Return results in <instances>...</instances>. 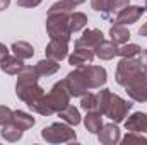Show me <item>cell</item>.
Masks as SVG:
<instances>
[{"label":"cell","mask_w":147,"mask_h":145,"mask_svg":"<svg viewBox=\"0 0 147 145\" xmlns=\"http://www.w3.org/2000/svg\"><path fill=\"white\" fill-rule=\"evenodd\" d=\"M139 34H140V36H144V38H147V22L142 24V28L139 29Z\"/></svg>","instance_id":"8d00e7d4"},{"label":"cell","mask_w":147,"mask_h":145,"mask_svg":"<svg viewBox=\"0 0 147 145\" xmlns=\"http://www.w3.org/2000/svg\"><path fill=\"white\" fill-rule=\"evenodd\" d=\"M17 84H16V94L21 101H24L29 108L33 104H36L38 101L45 96V91L41 85H38V73L36 67L31 65H24V68L17 73Z\"/></svg>","instance_id":"6da1fadb"},{"label":"cell","mask_w":147,"mask_h":145,"mask_svg":"<svg viewBox=\"0 0 147 145\" xmlns=\"http://www.w3.org/2000/svg\"><path fill=\"white\" fill-rule=\"evenodd\" d=\"M63 84H65V87H67V91L70 92L72 97H80L89 91V87L86 85V80H84V77H82L79 68H75L74 72L69 73L63 79Z\"/></svg>","instance_id":"ba28073f"},{"label":"cell","mask_w":147,"mask_h":145,"mask_svg":"<svg viewBox=\"0 0 147 145\" xmlns=\"http://www.w3.org/2000/svg\"><path fill=\"white\" fill-rule=\"evenodd\" d=\"M103 41H105V36L99 29H86L84 34L77 39V43H80V44H84L91 50H96Z\"/></svg>","instance_id":"5bb4252c"},{"label":"cell","mask_w":147,"mask_h":145,"mask_svg":"<svg viewBox=\"0 0 147 145\" xmlns=\"http://www.w3.org/2000/svg\"><path fill=\"white\" fill-rule=\"evenodd\" d=\"M9 5H10V0H0V12L9 9Z\"/></svg>","instance_id":"d590c367"},{"label":"cell","mask_w":147,"mask_h":145,"mask_svg":"<svg viewBox=\"0 0 147 145\" xmlns=\"http://www.w3.org/2000/svg\"><path fill=\"white\" fill-rule=\"evenodd\" d=\"M99 142L105 145H115L120 142V128L116 126V123H108L103 125V128L98 133Z\"/></svg>","instance_id":"4fadbf2b"},{"label":"cell","mask_w":147,"mask_h":145,"mask_svg":"<svg viewBox=\"0 0 147 145\" xmlns=\"http://www.w3.org/2000/svg\"><path fill=\"white\" fill-rule=\"evenodd\" d=\"M69 15L70 14H48L46 17V33L50 39L58 41H70L72 31L69 28Z\"/></svg>","instance_id":"3957f363"},{"label":"cell","mask_w":147,"mask_h":145,"mask_svg":"<svg viewBox=\"0 0 147 145\" xmlns=\"http://www.w3.org/2000/svg\"><path fill=\"white\" fill-rule=\"evenodd\" d=\"M110 38L115 44H125L130 39V31L121 24H115L110 29Z\"/></svg>","instance_id":"44dd1931"},{"label":"cell","mask_w":147,"mask_h":145,"mask_svg":"<svg viewBox=\"0 0 147 145\" xmlns=\"http://www.w3.org/2000/svg\"><path fill=\"white\" fill-rule=\"evenodd\" d=\"M12 114L14 111L7 106H0V126L7 125V123H12Z\"/></svg>","instance_id":"1f68e13d"},{"label":"cell","mask_w":147,"mask_h":145,"mask_svg":"<svg viewBox=\"0 0 147 145\" xmlns=\"http://www.w3.org/2000/svg\"><path fill=\"white\" fill-rule=\"evenodd\" d=\"M84 125L89 133L98 135L99 130L103 128V114L98 111H87V116L84 118Z\"/></svg>","instance_id":"2e32d148"},{"label":"cell","mask_w":147,"mask_h":145,"mask_svg":"<svg viewBox=\"0 0 147 145\" xmlns=\"http://www.w3.org/2000/svg\"><path fill=\"white\" fill-rule=\"evenodd\" d=\"M116 82L121 87L130 85H147V68L140 63L137 56L121 58L116 65Z\"/></svg>","instance_id":"7a4b0ae2"},{"label":"cell","mask_w":147,"mask_h":145,"mask_svg":"<svg viewBox=\"0 0 147 145\" xmlns=\"http://www.w3.org/2000/svg\"><path fill=\"white\" fill-rule=\"evenodd\" d=\"M128 3H130V0H110V7H108L110 21H113V19H115V15H116L121 9H125Z\"/></svg>","instance_id":"f1b7e54d"},{"label":"cell","mask_w":147,"mask_h":145,"mask_svg":"<svg viewBox=\"0 0 147 145\" xmlns=\"http://www.w3.org/2000/svg\"><path fill=\"white\" fill-rule=\"evenodd\" d=\"M125 128L127 132H135V133H147V113L137 111L128 119H125Z\"/></svg>","instance_id":"7c38bea8"},{"label":"cell","mask_w":147,"mask_h":145,"mask_svg":"<svg viewBox=\"0 0 147 145\" xmlns=\"http://www.w3.org/2000/svg\"><path fill=\"white\" fill-rule=\"evenodd\" d=\"M45 53H46V58H53L57 62H62L63 58L69 56V43L58 41V39H50Z\"/></svg>","instance_id":"8fae6325"},{"label":"cell","mask_w":147,"mask_h":145,"mask_svg":"<svg viewBox=\"0 0 147 145\" xmlns=\"http://www.w3.org/2000/svg\"><path fill=\"white\" fill-rule=\"evenodd\" d=\"M140 51H142V48L139 44H134V43L127 44L125 43V44H121V48H118V56H121V58H134Z\"/></svg>","instance_id":"4316f807"},{"label":"cell","mask_w":147,"mask_h":145,"mask_svg":"<svg viewBox=\"0 0 147 145\" xmlns=\"http://www.w3.org/2000/svg\"><path fill=\"white\" fill-rule=\"evenodd\" d=\"M22 135H24V130H21L14 123H7L2 126V138L7 142H17L22 138Z\"/></svg>","instance_id":"7402d4cb"},{"label":"cell","mask_w":147,"mask_h":145,"mask_svg":"<svg viewBox=\"0 0 147 145\" xmlns=\"http://www.w3.org/2000/svg\"><path fill=\"white\" fill-rule=\"evenodd\" d=\"M137 58L140 60V63H142V65L147 68V50H142V51L137 55Z\"/></svg>","instance_id":"836d02e7"},{"label":"cell","mask_w":147,"mask_h":145,"mask_svg":"<svg viewBox=\"0 0 147 145\" xmlns=\"http://www.w3.org/2000/svg\"><path fill=\"white\" fill-rule=\"evenodd\" d=\"M94 55L101 60H111L118 55V44H115L113 41H103L96 50H94Z\"/></svg>","instance_id":"e0dca14e"},{"label":"cell","mask_w":147,"mask_h":145,"mask_svg":"<svg viewBox=\"0 0 147 145\" xmlns=\"http://www.w3.org/2000/svg\"><path fill=\"white\" fill-rule=\"evenodd\" d=\"M132 106H134V104H132L130 101H125L123 97H120V96H116V94L111 92L103 116L110 118L111 121H115V123H121V121H125V118L128 116V111L132 109Z\"/></svg>","instance_id":"5b68a950"},{"label":"cell","mask_w":147,"mask_h":145,"mask_svg":"<svg viewBox=\"0 0 147 145\" xmlns=\"http://www.w3.org/2000/svg\"><path fill=\"white\" fill-rule=\"evenodd\" d=\"M43 0H17V5L19 7H26V9H31V7H38Z\"/></svg>","instance_id":"d6a6232c"},{"label":"cell","mask_w":147,"mask_h":145,"mask_svg":"<svg viewBox=\"0 0 147 145\" xmlns=\"http://www.w3.org/2000/svg\"><path fill=\"white\" fill-rule=\"evenodd\" d=\"M24 68V63H22V60L19 58V56H12V55H7V56H3L2 60H0V70L2 72H5L7 75H17V73L21 72Z\"/></svg>","instance_id":"9a60e30c"},{"label":"cell","mask_w":147,"mask_h":145,"mask_svg":"<svg viewBox=\"0 0 147 145\" xmlns=\"http://www.w3.org/2000/svg\"><path fill=\"white\" fill-rule=\"evenodd\" d=\"M146 10H147V0H146Z\"/></svg>","instance_id":"f35d334b"},{"label":"cell","mask_w":147,"mask_h":145,"mask_svg":"<svg viewBox=\"0 0 147 145\" xmlns=\"http://www.w3.org/2000/svg\"><path fill=\"white\" fill-rule=\"evenodd\" d=\"M41 137L48 144H69L75 142V132L69 123H51L41 130Z\"/></svg>","instance_id":"277c9868"},{"label":"cell","mask_w":147,"mask_h":145,"mask_svg":"<svg viewBox=\"0 0 147 145\" xmlns=\"http://www.w3.org/2000/svg\"><path fill=\"white\" fill-rule=\"evenodd\" d=\"M86 24H87V15H86V14L74 10L72 14L69 15V28H70L72 34L77 33V31H80V29H84Z\"/></svg>","instance_id":"cb8c5ba5"},{"label":"cell","mask_w":147,"mask_h":145,"mask_svg":"<svg viewBox=\"0 0 147 145\" xmlns=\"http://www.w3.org/2000/svg\"><path fill=\"white\" fill-rule=\"evenodd\" d=\"M70 97H72V96H70V92L67 91L63 80L57 82V84L51 87V91H50L48 94H45V99H46L48 106L53 109V113H58V111H62L63 108H67V106L70 104Z\"/></svg>","instance_id":"8992f818"},{"label":"cell","mask_w":147,"mask_h":145,"mask_svg":"<svg viewBox=\"0 0 147 145\" xmlns=\"http://www.w3.org/2000/svg\"><path fill=\"white\" fill-rule=\"evenodd\" d=\"M91 5L96 12H101V15L110 21V14H108V7H110V0H91Z\"/></svg>","instance_id":"f546056e"},{"label":"cell","mask_w":147,"mask_h":145,"mask_svg":"<svg viewBox=\"0 0 147 145\" xmlns=\"http://www.w3.org/2000/svg\"><path fill=\"white\" fill-rule=\"evenodd\" d=\"M10 50H12V53H14L16 56H19L21 60H28V58H31V56L34 55V48H33L28 41H16V43H12Z\"/></svg>","instance_id":"ffe728a7"},{"label":"cell","mask_w":147,"mask_h":145,"mask_svg":"<svg viewBox=\"0 0 147 145\" xmlns=\"http://www.w3.org/2000/svg\"><path fill=\"white\" fill-rule=\"evenodd\" d=\"M58 68H60V63L53 58H45L36 63V70L39 73V77H50V75L58 72Z\"/></svg>","instance_id":"ac0fdd59"},{"label":"cell","mask_w":147,"mask_h":145,"mask_svg":"<svg viewBox=\"0 0 147 145\" xmlns=\"http://www.w3.org/2000/svg\"><path fill=\"white\" fill-rule=\"evenodd\" d=\"M77 7V3H74L72 0H60V2H55L50 9H48V14H72L74 9Z\"/></svg>","instance_id":"d4e9b609"},{"label":"cell","mask_w":147,"mask_h":145,"mask_svg":"<svg viewBox=\"0 0 147 145\" xmlns=\"http://www.w3.org/2000/svg\"><path fill=\"white\" fill-rule=\"evenodd\" d=\"M80 108L84 109V111H96L98 108V97H96V94H92V92H86L84 96H80Z\"/></svg>","instance_id":"83f0119b"},{"label":"cell","mask_w":147,"mask_h":145,"mask_svg":"<svg viewBox=\"0 0 147 145\" xmlns=\"http://www.w3.org/2000/svg\"><path fill=\"white\" fill-rule=\"evenodd\" d=\"M12 123H14L16 126H19L21 130L26 132V130H29V128L34 126L36 119H34L31 114L24 113V111H14V114H12Z\"/></svg>","instance_id":"d6986e66"},{"label":"cell","mask_w":147,"mask_h":145,"mask_svg":"<svg viewBox=\"0 0 147 145\" xmlns=\"http://www.w3.org/2000/svg\"><path fill=\"white\" fill-rule=\"evenodd\" d=\"M65 123H69V125H72V126H77L79 123H80V113H79V109L74 108V106H67V108H63L62 111H58L57 113Z\"/></svg>","instance_id":"603a6c76"},{"label":"cell","mask_w":147,"mask_h":145,"mask_svg":"<svg viewBox=\"0 0 147 145\" xmlns=\"http://www.w3.org/2000/svg\"><path fill=\"white\" fill-rule=\"evenodd\" d=\"M77 68L80 70L82 77H84V80H86V85L89 87V91L105 85L106 80H108V77H106V70H105L103 67L86 63V65H79Z\"/></svg>","instance_id":"52a82bcc"},{"label":"cell","mask_w":147,"mask_h":145,"mask_svg":"<svg viewBox=\"0 0 147 145\" xmlns=\"http://www.w3.org/2000/svg\"><path fill=\"white\" fill-rule=\"evenodd\" d=\"M74 3H77V5H80V3H84V2H86V0H72Z\"/></svg>","instance_id":"74e56055"},{"label":"cell","mask_w":147,"mask_h":145,"mask_svg":"<svg viewBox=\"0 0 147 145\" xmlns=\"http://www.w3.org/2000/svg\"><path fill=\"white\" fill-rule=\"evenodd\" d=\"M125 89H127V94L132 101H137V103L147 101V85H130Z\"/></svg>","instance_id":"484cf974"},{"label":"cell","mask_w":147,"mask_h":145,"mask_svg":"<svg viewBox=\"0 0 147 145\" xmlns=\"http://www.w3.org/2000/svg\"><path fill=\"white\" fill-rule=\"evenodd\" d=\"M144 12H146V7H140V5H127L125 9H121L115 15L113 22L115 24H121V26H128V24L137 22L142 17Z\"/></svg>","instance_id":"9c48e42d"},{"label":"cell","mask_w":147,"mask_h":145,"mask_svg":"<svg viewBox=\"0 0 147 145\" xmlns=\"http://www.w3.org/2000/svg\"><path fill=\"white\" fill-rule=\"evenodd\" d=\"M123 145H132V144H147V138L142 137V133H135V132H128L123 138H121Z\"/></svg>","instance_id":"4dcf8cb0"},{"label":"cell","mask_w":147,"mask_h":145,"mask_svg":"<svg viewBox=\"0 0 147 145\" xmlns=\"http://www.w3.org/2000/svg\"><path fill=\"white\" fill-rule=\"evenodd\" d=\"M7 55H9V48H7L5 44L0 43V60H2L3 56H7Z\"/></svg>","instance_id":"e575fe53"},{"label":"cell","mask_w":147,"mask_h":145,"mask_svg":"<svg viewBox=\"0 0 147 145\" xmlns=\"http://www.w3.org/2000/svg\"><path fill=\"white\" fill-rule=\"evenodd\" d=\"M94 50L80 44V43H74V53L69 56V63L72 67H79V65H86V63H92L94 60Z\"/></svg>","instance_id":"30bf717a"}]
</instances>
